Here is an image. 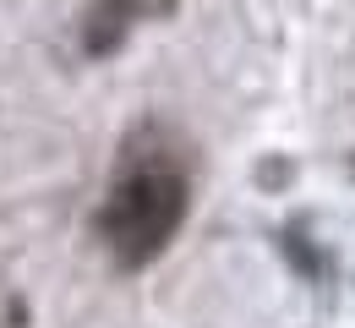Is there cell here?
<instances>
[{
	"label": "cell",
	"mask_w": 355,
	"mask_h": 328,
	"mask_svg": "<svg viewBox=\"0 0 355 328\" xmlns=\"http://www.w3.org/2000/svg\"><path fill=\"white\" fill-rule=\"evenodd\" d=\"M175 0H93L83 11V55L88 60H110L115 49L132 39L137 22L148 17H170Z\"/></svg>",
	"instance_id": "obj_2"
},
{
	"label": "cell",
	"mask_w": 355,
	"mask_h": 328,
	"mask_svg": "<svg viewBox=\"0 0 355 328\" xmlns=\"http://www.w3.org/2000/svg\"><path fill=\"white\" fill-rule=\"evenodd\" d=\"M186 214H191V153L170 126L148 121L121 148L104 202L93 214V230L110 263L121 274H137L170 252Z\"/></svg>",
	"instance_id": "obj_1"
}]
</instances>
